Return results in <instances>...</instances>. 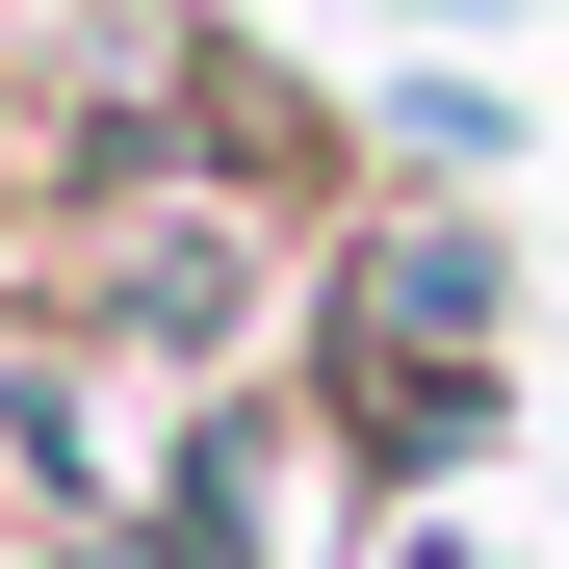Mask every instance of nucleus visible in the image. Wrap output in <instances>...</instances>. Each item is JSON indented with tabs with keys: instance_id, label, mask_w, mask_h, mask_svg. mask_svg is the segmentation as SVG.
<instances>
[{
	"instance_id": "nucleus-1",
	"label": "nucleus",
	"mask_w": 569,
	"mask_h": 569,
	"mask_svg": "<svg viewBox=\"0 0 569 569\" xmlns=\"http://www.w3.org/2000/svg\"><path fill=\"white\" fill-rule=\"evenodd\" d=\"M311 440H337V466H440V440H492V233L389 208V233L337 259V311H311Z\"/></svg>"
},
{
	"instance_id": "nucleus-2",
	"label": "nucleus",
	"mask_w": 569,
	"mask_h": 569,
	"mask_svg": "<svg viewBox=\"0 0 569 569\" xmlns=\"http://www.w3.org/2000/svg\"><path fill=\"white\" fill-rule=\"evenodd\" d=\"M156 543H181V569H311V415H208Z\"/></svg>"
},
{
	"instance_id": "nucleus-3",
	"label": "nucleus",
	"mask_w": 569,
	"mask_h": 569,
	"mask_svg": "<svg viewBox=\"0 0 569 569\" xmlns=\"http://www.w3.org/2000/svg\"><path fill=\"white\" fill-rule=\"evenodd\" d=\"M27 569H181V543H156V518H52Z\"/></svg>"
}]
</instances>
